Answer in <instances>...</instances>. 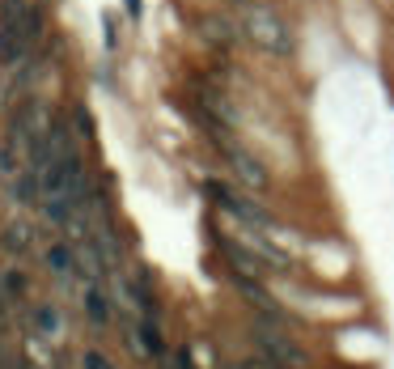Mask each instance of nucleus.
Masks as SVG:
<instances>
[{
  "label": "nucleus",
  "mask_w": 394,
  "mask_h": 369,
  "mask_svg": "<svg viewBox=\"0 0 394 369\" xmlns=\"http://www.w3.org/2000/svg\"><path fill=\"white\" fill-rule=\"evenodd\" d=\"M115 293L106 289V284H85V293H81V314H85V323L93 327V331H106L111 323H115Z\"/></svg>",
  "instance_id": "nucleus-5"
},
{
  "label": "nucleus",
  "mask_w": 394,
  "mask_h": 369,
  "mask_svg": "<svg viewBox=\"0 0 394 369\" xmlns=\"http://www.w3.org/2000/svg\"><path fill=\"white\" fill-rule=\"evenodd\" d=\"M0 293H5L9 302H21L30 293V280H26V272L21 267H9V272H0Z\"/></svg>",
  "instance_id": "nucleus-8"
},
{
  "label": "nucleus",
  "mask_w": 394,
  "mask_h": 369,
  "mask_svg": "<svg viewBox=\"0 0 394 369\" xmlns=\"http://www.w3.org/2000/svg\"><path fill=\"white\" fill-rule=\"evenodd\" d=\"M72 119H77V132L89 140V136H93V119H89V111H85V107H77V111H72Z\"/></svg>",
  "instance_id": "nucleus-11"
},
{
  "label": "nucleus",
  "mask_w": 394,
  "mask_h": 369,
  "mask_svg": "<svg viewBox=\"0 0 394 369\" xmlns=\"http://www.w3.org/2000/svg\"><path fill=\"white\" fill-rule=\"evenodd\" d=\"M200 34L208 38V43H233V26H229V21L225 17H200Z\"/></svg>",
  "instance_id": "nucleus-9"
},
{
  "label": "nucleus",
  "mask_w": 394,
  "mask_h": 369,
  "mask_svg": "<svg viewBox=\"0 0 394 369\" xmlns=\"http://www.w3.org/2000/svg\"><path fill=\"white\" fill-rule=\"evenodd\" d=\"M204 195L212 200V208H216L220 216H229L233 225H242V230H263V234H276V230H280L276 212L267 208V204H259L255 191H246V187H237V183L204 179Z\"/></svg>",
  "instance_id": "nucleus-1"
},
{
  "label": "nucleus",
  "mask_w": 394,
  "mask_h": 369,
  "mask_svg": "<svg viewBox=\"0 0 394 369\" xmlns=\"http://www.w3.org/2000/svg\"><path fill=\"white\" fill-rule=\"evenodd\" d=\"M123 9H128V17H140L144 13V0H123Z\"/></svg>",
  "instance_id": "nucleus-12"
},
{
  "label": "nucleus",
  "mask_w": 394,
  "mask_h": 369,
  "mask_svg": "<svg viewBox=\"0 0 394 369\" xmlns=\"http://www.w3.org/2000/svg\"><path fill=\"white\" fill-rule=\"evenodd\" d=\"M0 251L13 255V259H26L34 251V230L26 225V221H9V225L0 230Z\"/></svg>",
  "instance_id": "nucleus-7"
},
{
  "label": "nucleus",
  "mask_w": 394,
  "mask_h": 369,
  "mask_svg": "<svg viewBox=\"0 0 394 369\" xmlns=\"http://www.w3.org/2000/svg\"><path fill=\"white\" fill-rule=\"evenodd\" d=\"M233 5H242V9H246V5H251V0H233Z\"/></svg>",
  "instance_id": "nucleus-13"
},
{
  "label": "nucleus",
  "mask_w": 394,
  "mask_h": 369,
  "mask_svg": "<svg viewBox=\"0 0 394 369\" xmlns=\"http://www.w3.org/2000/svg\"><path fill=\"white\" fill-rule=\"evenodd\" d=\"M30 327H34V335H43V339H64V331H68V323H64V310L56 306V302H34V310H30Z\"/></svg>",
  "instance_id": "nucleus-6"
},
{
  "label": "nucleus",
  "mask_w": 394,
  "mask_h": 369,
  "mask_svg": "<svg viewBox=\"0 0 394 369\" xmlns=\"http://www.w3.org/2000/svg\"><path fill=\"white\" fill-rule=\"evenodd\" d=\"M212 144H216V153L225 157V166H229V175H233L237 187L255 191V195H263L267 187H272V170H267L251 149H242L233 136H220V140H212Z\"/></svg>",
  "instance_id": "nucleus-2"
},
{
  "label": "nucleus",
  "mask_w": 394,
  "mask_h": 369,
  "mask_svg": "<svg viewBox=\"0 0 394 369\" xmlns=\"http://www.w3.org/2000/svg\"><path fill=\"white\" fill-rule=\"evenodd\" d=\"M77 369H119V361H115V357H106L102 348H81Z\"/></svg>",
  "instance_id": "nucleus-10"
},
{
  "label": "nucleus",
  "mask_w": 394,
  "mask_h": 369,
  "mask_svg": "<svg viewBox=\"0 0 394 369\" xmlns=\"http://www.w3.org/2000/svg\"><path fill=\"white\" fill-rule=\"evenodd\" d=\"M43 263H47V272H51V280L60 284V289H72L81 276H77V246H72V238H60V242H51L43 251Z\"/></svg>",
  "instance_id": "nucleus-4"
},
{
  "label": "nucleus",
  "mask_w": 394,
  "mask_h": 369,
  "mask_svg": "<svg viewBox=\"0 0 394 369\" xmlns=\"http://www.w3.org/2000/svg\"><path fill=\"white\" fill-rule=\"evenodd\" d=\"M246 34H251L255 47H263V52H272V56H288L292 52V34H288V26L272 9L246 5Z\"/></svg>",
  "instance_id": "nucleus-3"
}]
</instances>
